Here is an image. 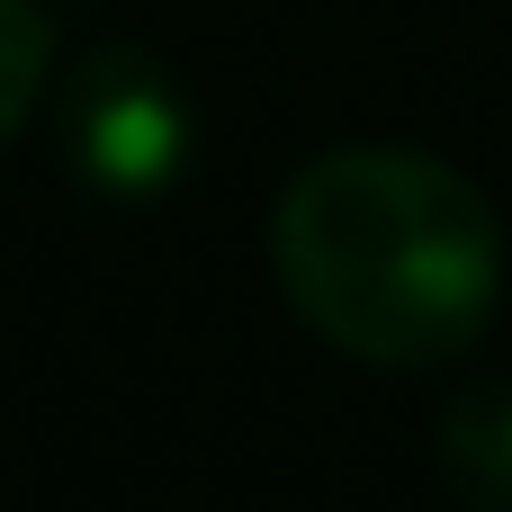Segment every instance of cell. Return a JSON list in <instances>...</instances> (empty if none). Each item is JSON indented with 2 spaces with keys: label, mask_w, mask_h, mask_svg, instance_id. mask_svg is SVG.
<instances>
[{
  "label": "cell",
  "mask_w": 512,
  "mask_h": 512,
  "mask_svg": "<svg viewBox=\"0 0 512 512\" xmlns=\"http://www.w3.org/2000/svg\"><path fill=\"white\" fill-rule=\"evenodd\" d=\"M279 297L369 369L459 360L504 297L495 198L414 144H333L270 207Z\"/></svg>",
  "instance_id": "cell-1"
},
{
  "label": "cell",
  "mask_w": 512,
  "mask_h": 512,
  "mask_svg": "<svg viewBox=\"0 0 512 512\" xmlns=\"http://www.w3.org/2000/svg\"><path fill=\"white\" fill-rule=\"evenodd\" d=\"M54 135L72 180H90L99 198H162L189 153H198V117L189 90L144 54V45H90L63 72L54 99Z\"/></svg>",
  "instance_id": "cell-2"
},
{
  "label": "cell",
  "mask_w": 512,
  "mask_h": 512,
  "mask_svg": "<svg viewBox=\"0 0 512 512\" xmlns=\"http://www.w3.org/2000/svg\"><path fill=\"white\" fill-rule=\"evenodd\" d=\"M432 468L459 512H512V378L459 387L432 423Z\"/></svg>",
  "instance_id": "cell-3"
},
{
  "label": "cell",
  "mask_w": 512,
  "mask_h": 512,
  "mask_svg": "<svg viewBox=\"0 0 512 512\" xmlns=\"http://www.w3.org/2000/svg\"><path fill=\"white\" fill-rule=\"evenodd\" d=\"M45 90H54V18L45 0H0V144L36 117Z\"/></svg>",
  "instance_id": "cell-4"
}]
</instances>
